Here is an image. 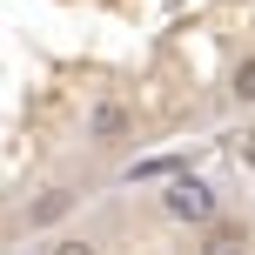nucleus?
Masks as SVG:
<instances>
[{
    "mask_svg": "<svg viewBox=\"0 0 255 255\" xmlns=\"http://www.w3.org/2000/svg\"><path fill=\"white\" fill-rule=\"evenodd\" d=\"M161 208L175 222H215V195H208V181H195V175H175V181H168Z\"/></svg>",
    "mask_w": 255,
    "mask_h": 255,
    "instance_id": "f257e3e1",
    "label": "nucleus"
},
{
    "mask_svg": "<svg viewBox=\"0 0 255 255\" xmlns=\"http://www.w3.org/2000/svg\"><path fill=\"white\" fill-rule=\"evenodd\" d=\"M175 175H181V154H148L128 168V181H175Z\"/></svg>",
    "mask_w": 255,
    "mask_h": 255,
    "instance_id": "f03ea898",
    "label": "nucleus"
},
{
    "mask_svg": "<svg viewBox=\"0 0 255 255\" xmlns=\"http://www.w3.org/2000/svg\"><path fill=\"white\" fill-rule=\"evenodd\" d=\"M94 134H101V141H121L128 134V108H115V101L94 108Z\"/></svg>",
    "mask_w": 255,
    "mask_h": 255,
    "instance_id": "7ed1b4c3",
    "label": "nucleus"
},
{
    "mask_svg": "<svg viewBox=\"0 0 255 255\" xmlns=\"http://www.w3.org/2000/svg\"><path fill=\"white\" fill-rule=\"evenodd\" d=\"M67 202H74V195H67V188H54V195H40V208H34V222H61V215H67Z\"/></svg>",
    "mask_w": 255,
    "mask_h": 255,
    "instance_id": "20e7f679",
    "label": "nucleus"
},
{
    "mask_svg": "<svg viewBox=\"0 0 255 255\" xmlns=\"http://www.w3.org/2000/svg\"><path fill=\"white\" fill-rule=\"evenodd\" d=\"M208 249H242V229H235V222H215V229H208Z\"/></svg>",
    "mask_w": 255,
    "mask_h": 255,
    "instance_id": "39448f33",
    "label": "nucleus"
},
{
    "mask_svg": "<svg viewBox=\"0 0 255 255\" xmlns=\"http://www.w3.org/2000/svg\"><path fill=\"white\" fill-rule=\"evenodd\" d=\"M235 101H255V54L235 67Z\"/></svg>",
    "mask_w": 255,
    "mask_h": 255,
    "instance_id": "423d86ee",
    "label": "nucleus"
}]
</instances>
